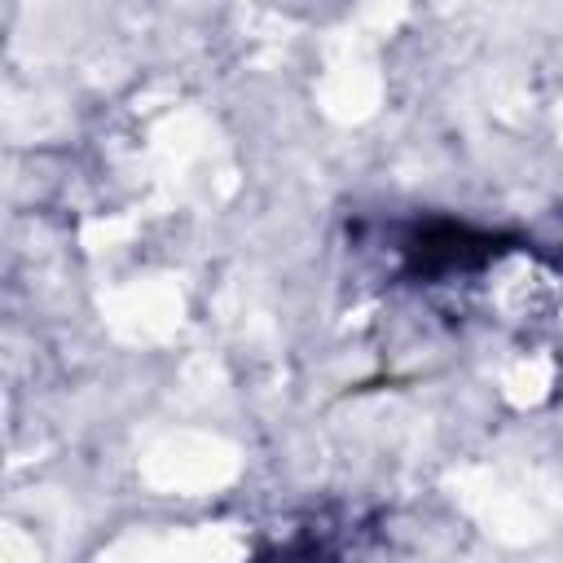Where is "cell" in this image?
<instances>
[{"instance_id": "1", "label": "cell", "mask_w": 563, "mask_h": 563, "mask_svg": "<svg viewBox=\"0 0 563 563\" xmlns=\"http://www.w3.org/2000/svg\"><path fill=\"white\" fill-rule=\"evenodd\" d=\"M396 251H400V268L413 282H449V277L484 273L488 264L510 255L515 242L462 220H413L400 233Z\"/></svg>"}, {"instance_id": "2", "label": "cell", "mask_w": 563, "mask_h": 563, "mask_svg": "<svg viewBox=\"0 0 563 563\" xmlns=\"http://www.w3.org/2000/svg\"><path fill=\"white\" fill-rule=\"evenodd\" d=\"M255 563H339V550H334L330 537H321V532L308 528V532H295V537L268 545Z\"/></svg>"}]
</instances>
